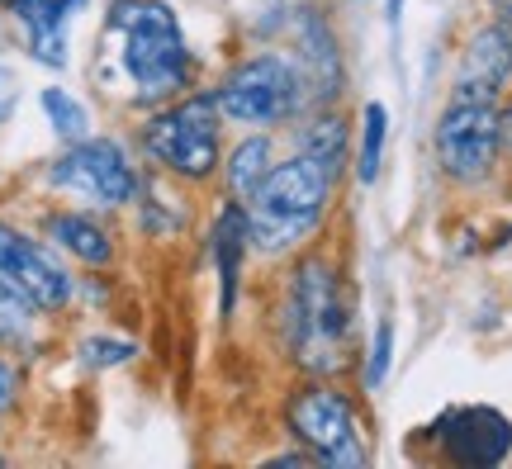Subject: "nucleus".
Wrapping results in <instances>:
<instances>
[{"label": "nucleus", "mask_w": 512, "mask_h": 469, "mask_svg": "<svg viewBox=\"0 0 512 469\" xmlns=\"http://www.w3.org/2000/svg\"><path fill=\"white\" fill-rule=\"evenodd\" d=\"M427 441L437 460L460 469H494L512 455V417L484 403L470 408H446V413L427 427Z\"/></svg>", "instance_id": "obj_9"}, {"label": "nucleus", "mask_w": 512, "mask_h": 469, "mask_svg": "<svg viewBox=\"0 0 512 469\" xmlns=\"http://www.w3.org/2000/svg\"><path fill=\"white\" fill-rule=\"evenodd\" d=\"M512 91V29L498 19H479L460 43V62L451 76V95L503 100Z\"/></svg>", "instance_id": "obj_11"}, {"label": "nucleus", "mask_w": 512, "mask_h": 469, "mask_svg": "<svg viewBox=\"0 0 512 469\" xmlns=\"http://www.w3.org/2000/svg\"><path fill=\"white\" fill-rule=\"evenodd\" d=\"M43 233H48V242L62 256H72V261L91 266V271H105V266H114V256H119L114 228L105 218L86 214V209H57V214H48Z\"/></svg>", "instance_id": "obj_14"}, {"label": "nucleus", "mask_w": 512, "mask_h": 469, "mask_svg": "<svg viewBox=\"0 0 512 469\" xmlns=\"http://www.w3.org/2000/svg\"><path fill=\"white\" fill-rule=\"evenodd\" d=\"M252 252L247 242V214H242L238 199H228L219 209V223H214V266H219V313L233 318L238 308V285H242V256Z\"/></svg>", "instance_id": "obj_16"}, {"label": "nucleus", "mask_w": 512, "mask_h": 469, "mask_svg": "<svg viewBox=\"0 0 512 469\" xmlns=\"http://www.w3.org/2000/svg\"><path fill=\"white\" fill-rule=\"evenodd\" d=\"M290 38H294V62L309 81L313 105H337L342 86H347V67H342V43L332 19L318 5H299L290 19Z\"/></svg>", "instance_id": "obj_12"}, {"label": "nucleus", "mask_w": 512, "mask_h": 469, "mask_svg": "<svg viewBox=\"0 0 512 469\" xmlns=\"http://www.w3.org/2000/svg\"><path fill=\"white\" fill-rule=\"evenodd\" d=\"M19 389H24V375H19V365L10 356H0V417L10 413L19 403Z\"/></svg>", "instance_id": "obj_23"}, {"label": "nucleus", "mask_w": 512, "mask_h": 469, "mask_svg": "<svg viewBox=\"0 0 512 469\" xmlns=\"http://www.w3.org/2000/svg\"><path fill=\"white\" fill-rule=\"evenodd\" d=\"M214 100H219L223 119H233L242 128H285L313 109L299 62H294V53H280V48H261V53L233 62L219 76Z\"/></svg>", "instance_id": "obj_6"}, {"label": "nucleus", "mask_w": 512, "mask_h": 469, "mask_svg": "<svg viewBox=\"0 0 512 469\" xmlns=\"http://www.w3.org/2000/svg\"><path fill=\"white\" fill-rule=\"evenodd\" d=\"M81 10H86V0H10V15L19 19L29 53L43 67H67V29Z\"/></svg>", "instance_id": "obj_13"}, {"label": "nucleus", "mask_w": 512, "mask_h": 469, "mask_svg": "<svg viewBox=\"0 0 512 469\" xmlns=\"http://www.w3.org/2000/svg\"><path fill=\"white\" fill-rule=\"evenodd\" d=\"M48 181L57 190H72V195L91 199L100 209H124L138 199L143 181H138V166L128 162V152L114 138H81L67 143V152L53 162Z\"/></svg>", "instance_id": "obj_8"}, {"label": "nucleus", "mask_w": 512, "mask_h": 469, "mask_svg": "<svg viewBox=\"0 0 512 469\" xmlns=\"http://www.w3.org/2000/svg\"><path fill=\"white\" fill-rule=\"evenodd\" d=\"M498 124H503V162L512 166V95H503L498 105Z\"/></svg>", "instance_id": "obj_25"}, {"label": "nucleus", "mask_w": 512, "mask_h": 469, "mask_svg": "<svg viewBox=\"0 0 512 469\" xmlns=\"http://www.w3.org/2000/svg\"><path fill=\"white\" fill-rule=\"evenodd\" d=\"M280 351L299 375L337 379L351 361V304L342 266L328 252H294V266L280 289Z\"/></svg>", "instance_id": "obj_1"}, {"label": "nucleus", "mask_w": 512, "mask_h": 469, "mask_svg": "<svg viewBox=\"0 0 512 469\" xmlns=\"http://www.w3.org/2000/svg\"><path fill=\"white\" fill-rule=\"evenodd\" d=\"M105 38L119 48V67L143 105H166L190 91L195 53L166 0H110Z\"/></svg>", "instance_id": "obj_3"}, {"label": "nucleus", "mask_w": 512, "mask_h": 469, "mask_svg": "<svg viewBox=\"0 0 512 469\" xmlns=\"http://www.w3.org/2000/svg\"><path fill=\"white\" fill-rule=\"evenodd\" d=\"M0 10H5V0H0Z\"/></svg>", "instance_id": "obj_28"}, {"label": "nucleus", "mask_w": 512, "mask_h": 469, "mask_svg": "<svg viewBox=\"0 0 512 469\" xmlns=\"http://www.w3.org/2000/svg\"><path fill=\"white\" fill-rule=\"evenodd\" d=\"M294 124H299L294 128V152L313 157L332 181L342 185L347 162H351V124H347V114H342L337 105H313L309 114H299Z\"/></svg>", "instance_id": "obj_15"}, {"label": "nucleus", "mask_w": 512, "mask_h": 469, "mask_svg": "<svg viewBox=\"0 0 512 469\" xmlns=\"http://www.w3.org/2000/svg\"><path fill=\"white\" fill-rule=\"evenodd\" d=\"M0 465H5V455H0Z\"/></svg>", "instance_id": "obj_27"}, {"label": "nucleus", "mask_w": 512, "mask_h": 469, "mask_svg": "<svg viewBox=\"0 0 512 469\" xmlns=\"http://www.w3.org/2000/svg\"><path fill=\"white\" fill-rule=\"evenodd\" d=\"M0 275L38 308V313H62L76 299V280L62 266L53 242L19 233L15 223H0Z\"/></svg>", "instance_id": "obj_10"}, {"label": "nucleus", "mask_w": 512, "mask_h": 469, "mask_svg": "<svg viewBox=\"0 0 512 469\" xmlns=\"http://www.w3.org/2000/svg\"><path fill=\"white\" fill-rule=\"evenodd\" d=\"M484 10H489V19H498V24L512 29V0H484Z\"/></svg>", "instance_id": "obj_26"}, {"label": "nucleus", "mask_w": 512, "mask_h": 469, "mask_svg": "<svg viewBox=\"0 0 512 469\" xmlns=\"http://www.w3.org/2000/svg\"><path fill=\"white\" fill-rule=\"evenodd\" d=\"M280 162L275 157V138H271V128H252L242 143H233V152L223 157V195L228 199H238V204H247V195H252L256 185L266 181V171Z\"/></svg>", "instance_id": "obj_17"}, {"label": "nucleus", "mask_w": 512, "mask_h": 469, "mask_svg": "<svg viewBox=\"0 0 512 469\" xmlns=\"http://www.w3.org/2000/svg\"><path fill=\"white\" fill-rule=\"evenodd\" d=\"M38 100H43V114H48V124H53V133L62 138V143H81V138H91V114H86V105H81L72 91L48 86Z\"/></svg>", "instance_id": "obj_19"}, {"label": "nucleus", "mask_w": 512, "mask_h": 469, "mask_svg": "<svg viewBox=\"0 0 512 469\" xmlns=\"http://www.w3.org/2000/svg\"><path fill=\"white\" fill-rule=\"evenodd\" d=\"M34 313L38 308L0 275V342H24L34 332Z\"/></svg>", "instance_id": "obj_20"}, {"label": "nucleus", "mask_w": 512, "mask_h": 469, "mask_svg": "<svg viewBox=\"0 0 512 469\" xmlns=\"http://www.w3.org/2000/svg\"><path fill=\"white\" fill-rule=\"evenodd\" d=\"M332 195H337V181L313 157L304 152L280 157L242 204L252 252L266 261H285V256L304 252L318 237V228L328 223Z\"/></svg>", "instance_id": "obj_2"}, {"label": "nucleus", "mask_w": 512, "mask_h": 469, "mask_svg": "<svg viewBox=\"0 0 512 469\" xmlns=\"http://www.w3.org/2000/svg\"><path fill=\"white\" fill-rule=\"evenodd\" d=\"M5 5H10V0H5Z\"/></svg>", "instance_id": "obj_29"}, {"label": "nucleus", "mask_w": 512, "mask_h": 469, "mask_svg": "<svg viewBox=\"0 0 512 469\" xmlns=\"http://www.w3.org/2000/svg\"><path fill=\"white\" fill-rule=\"evenodd\" d=\"M285 432L309 451L313 465L328 469H366L370 446L361 432L356 398L328 375H304L285 398Z\"/></svg>", "instance_id": "obj_5"}, {"label": "nucleus", "mask_w": 512, "mask_h": 469, "mask_svg": "<svg viewBox=\"0 0 512 469\" xmlns=\"http://www.w3.org/2000/svg\"><path fill=\"white\" fill-rule=\"evenodd\" d=\"M81 356H86V365H95V370H105V365H124L128 356H133V342H110V337H91V342L81 346Z\"/></svg>", "instance_id": "obj_22"}, {"label": "nucleus", "mask_w": 512, "mask_h": 469, "mask_svg": "<svg viewBox=\"0 0 512 469\" xmlns=\"http://www.w3.org/2000/svg\"><path fill=\"white\" fill-rule=\"evenodd\" d=\"M503 100H470L451 95L432 124V162L441 181L456 190H479L498 176L503 166V124H498Z\"/></svg>", "instance_id": "obj_7"}, {"label": "nucleus", "mask_w": 512, "mask_h": 469, "mask_svg": "<svg viewBox=\"0 0 512 469\" xmlns=\"http://www.w3.org/2000/svg\"><path fill=\"white\" fill-rule=\"evenodd\" d=\"M15 100H19V81H15V72H10V67H0V124L10 119Z\"/></svg>", "instance_id": "obj_24"}, {"label": "nucleus", "mask_w": 512, "mask_h": 469, "mask_svg": "<svg viewBox=\"0 0 512 469\" xmlns=\"http://www.w3.org/2000/svg\"><path fill=\"white\" fill-rule=\"evenodd\" d=\"M389 361H394V318H380L366 356V389H380L384 375H389Z\"/></svg>", "instance_id": "obj_21"}, {"label": "nucleus", "mask_w": 512, "mask_h": 469, "mask_svg": "<svg viewBox=\"0 0 512 469\" xmlns=\"http://www.w3.org/2000/svg\"><path fill=\"white\" fill-rule=\"evenodd\" d=\"M143 157L181 185H209L223 171V109L214 91H185L138 128Z\"/></svg>", "instance_id": "obj_4"}, {"label": "nucleus", "mask_w": 512, "mask_h": 469, "mask_svg": "<svg viewBox=\"0 0 512 469\" xmlns=\"http://www.w3.org/2000/svg\"><path fill=\"white\" fill-rule=\"evenodd\" d=\"M384 143H389V109L380 100H370L361 109V147H356V181L375 185L384 166Z\"/></svg>", "instance_id": "obj_18"}]
</instances>
